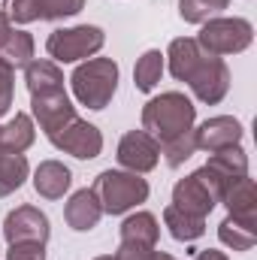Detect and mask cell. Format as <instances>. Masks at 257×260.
I'll return each mask as SVG.
<instances>
[{"label":"cell","mask_w":257,"mask_h":260,"mask_svg":"<svg viewBox=\"0 0 257 260\" xmlns=\"http://www.w3.org/2000/svg\"><path fill=\"white\" fill-rule=\"evenodd\" d=\"M194 118H197V106L182 91H164L142 106V130L151 133L160 145L194 130Z\"/></svg>","instance_id":"obj_1"},{"label":"cell","mask_w":257,"mask_h":260,"mask_svg":"<svg viewBox=\"0 0 257 260\" xmlns=\"http://www.w3.org/2000/svg\"><path fill=\"white\" fill-rule=\"evenodd\" d=\"M73 94L88 109H106L118 88V64L112 58H88L70 76Z\"/></svg>","instance_id":"obj_2"},{"label":"cell","mask_w":257,"mask_h":260,"mask_svg":"<svg viewBox=\"0 0 257 260\" xmlns=\"http://www.w3.org/2000/svg\"><path fill=\"white\" fill-rule=\"evenodd\" d=\"M91 191L100 200L103 215H124L148 200V182L127 170H103L94 179Z\"/></svg>","instance_id":"obj_3"},{"label":"cell","mask_w":257,"mask_h":260,"mask_svg":"<svg viewBox=\"0 0 257 260\" xmlns=\"http://www.w3.org/2000/svg\"><path fill=\"white\" fill-rule=\"evenodd\" d=\"M194 40L200 43L203 52H209L215 58H224V55L245 52L251 46V40H254V27L245 18H221V15H215V18L203 21L200 37H194Z\"/></svg>","instance_id":"obj_4"},{"label":"cell","mask_w":257,"mask_h":260,"mask_svg":"<svg viewBox=\"0 0 257 260\" xmlns=\"http://www.w3.org/2000/svg\"><path fill=\"white\" fill-rule=\"evenodd\" d=\"M103 43H106V34L97 24H76L64 30H52V37L46 40V52L58 64H73V61H85L97 55Z\"/></svg>","instance_id":"obj_5"},{"label":"cell","mask_w":257,"mask_h":260,"mask_svg":"<svg viewBox=\"0 0 257 260\" xmlns=\"http://www.w3.org/2000/svg\"><path fill=\"white\" fill-rule=\"evenodd\" d=\"M185 82L191 85L194 97H197L200 103L215 106V103H221V100L227 97V91H230V70H227V64H224L221 58L203 52Z\"/></svg>","instance_id":"obj_6"},{"label":"cell","mask_w":257,"mask_h":260,"mask_svg":"<svg viewBox=\"0 0 257 260\" xmlns=\"http://www.w3.org/2000/svg\"><path fill=\"white\" fill-rule=\"evenodd\" d=\"M49 142H52L58 151H67V154H73V157H79V160H94V157L103 151V133L94 127V124L82 121L79 115H76L73 121H67L61 130H55V133L49 136Z\"/></svg>","instance_id":"obj_7"},{"label":"cell","mask_w":257,"mask_h":260,"mask_svg":"<svg viewBox=\"0 0 257 260\" xmlns=\"http://www.w3.org/2000/svg\"><path fill=\"white\" fill-rule=\"evenodd\" d=\"M173 206L182 209V212H191L197 218H206L218 206V191L209 182V176H206L203 167L197 173H191V176H185V179L176 182V188H173Z\"/></svg>","instance_id":"obj_8"},{"label":"cell","mask_w":257,"mask_h":260,"mask_svg":"<svg viewBox=\"0 0 257 260\" xmlns=\"http://www.w3.org/2000/svg\"><path fill=\"white\" fill-rule=\"evenodd\" d=\"M115 157L127 173H136V176L151 173L157 167V160H160V142L145 130H127L121 136V142H118Z\"/></svg>","instance_id":"obj_9"},{"label":"cell","mask_w":257,"mask_h":260,"mask_svg":"<svg viewBox=\"0 0 257 260\" xmlns=\"http://www.w3.org/2000/svg\"><path fill=\"white\" fill-rule=\"evenodd\" d=\"M3 236L9 245L15 242H37V245H46L49 236H52V227H49V218L46 212H40L37 206H18L6 215L3 221Z\"/></svg>","instance_id":"obj_10"},{"label":"cell","mask_w":257,"mask_h":260,"mask_svg":"<svg viewBox=\"0 0 257 260\" xmlns=\"http://www.w3.org/2000/svg\"><path fill=\"white\" fill-rule=\"evenodd\" d=\"M30 112H34L37 124H40V130L46 136H52L55 130H61L67 121H73L79 115L64 88H52V91L30 94Z\"/></svg>","instance_id":"obj_11"},{"label":"cell","mask_w":257,"mask_h":260,"mask_svg":"<svg viewBox=\"0 0 257 260\" xmlns=\"http://www.w3.org/2000/svg\"><path fill=\"white\" fill-rule=\"evenodd\" d=\"M203 170H206L209 182L215 185L218 203H221V197L227 194L230 185H236L242 176H248V154L242 151V145H230V148H221V151L209 154V164Z\"/></svg>","instance_id":"obj_12"},{"label":"cell","mask_w":257,"mask_h":260,"mask_svg":"<svg viewBox=\"0 0 257 260\" xmlns=\"http://www.w3.org/2000/svg\"><path fill=\"white\" fill-rule=\"evenodd\" d=\"M245 136V127L233 118V115H215V118H206L200 127L194 130V142H197V151H221V148H230V145H239Z\"/></svg>","instance_id":"obj_13"},{"label":"cell","mask_w":257,"mask_h":260,"mask_svg":"<svg viewBox=\"0 0 257 260\" xmlns=\"http://www.w3.org/2000/svg\"><path fill=\"white\" fill-rule=\"evenodd\" d=\"M64 218H67V224H70L73 230H79V233L94 230V227L100 224V218H103V209H100V200H97V194H94L91 188L76 191V194L67 200Z\"/></svg>","instance_id":"obj_14"},{"label":"cell","mask_w":257,"mask_h":260,"mask_svg":"<svg viewBox=\"0 0 257 260\" xmlns=\"http://www.w3.org/2000/svg\"><path fill=\"white\" fill-rule=\"evenodd\" d=\"M73 185V173L61 160H43L34 173V191L46 200H61Z\"/></svg>","instance_id":"obj_15"},{"label":"cell","mask_w":257,"mask_h":260,"mask_svg":"<svg viewBox=\"0 0 257 260\" xmlns=\"http://www.w3.org/2000/svg\"><path fill=\"white\" fill-rule=\"evenodd\" d=\"M37 139L34 118L27 112H15V118L9 124L0 127V151H12V154H24Z\"/></svg>","instance_id":"obj_16"},{"label":"cell","mask_w":257,"mask_h":260,"mask_svg":"<svg viewBox=\"0 0 257 260\" xmlns=\"http://www.w3.org/2000/svg\"><path fill=\"white\" fill-rule=\"evenodd\" d=\"M157 239H160V227L151 212H133L121 221V242L157 248Z\"/></svg>","instance_id":"obj_17"},{"label":"cell","mask_w":257,"mask_h":260,"mask_svg":"<svg viewBox=\"0 0 257 260\" xmlns=\"http://www.w3.org/2000/svg\"><path fill=\"white\" fill-rule=\"evenodd\" d=\"M221 203L227 206V212L233 218H242V221H257L254 218V209H257V188H254V179L242 176L236 185L227 188V194L221 197Z\"/></svg>","instance_id":"obj_18"},{"label":"cell","mask_w":257,"mask_h":260,"mask_svg":"<svg viewBox=\"0 0 257 260\" xmlns=\"http://www.w3.org/2000/svg\"><path fill=\"white\" fill-rule=\"evenodd\" d=\"M200 55H203V49H200V43H197L194 37H179V40L170 43V49H167L164 58L170 61V73H173V79L185 82L188 73L194 70V64L200 61Z\"/></svg>","instance_id":"obj_19"},{"label":"cell","mask_w":257,"mask_h":260,"mask_svg":"<svg viewBox=\"0 0 257 260\" xmlns=\"http://www.w3.org/2000/svg\"><path fill=\"white\" fill-rule=\"evenodd\" d=\"M164 224L170 227V236L179 239V242H194V239H200L206 233V218H197L191 212H182L173 203L164 209Z\"/></svg>","instance_id":"obj_20"},{"label":"cell","mask_w":257,"mask_h":260,"mask_svg":"<svg viewBox=\"0 0 257 260\" xmlns=\"http://www.w3.org/2000/svg\"><path fill=\"white\" fill-rule=\"evenodd\" d=\"M257 221H242V218H233V215H227L224 221H221V227H218V239L227 245V248H233V251H248V248H254L257 242Z\"/></svg>","instance_id":"obj_21"},{"label":"cell","mask_w":257,"mask_h":260,"mask_svg":"<svg viewBox=\"0 0 257 260\" xmlns=\"http://www.w3.org/2000/svg\"><path fill=\"white\" fill-rule=\"evenodd\" d=\"M24 82L30 94H40V91L64 88V73L55 61H30L24 67Z\"/></svg>","instance_id":"obj_22"},{"label":"cell","mask_w":257,"mask_h":260,"mask_svg":"<svg viewBox=\"0 0 257 260\" xmlns=\"http://www.w3.org/2000/svg\"><path fill=\"white\" fill-rule=\"evenodd\" d=\"M30 167L24 154H12V151H0V197L15 194L24 179H27Z\"/></svg>","instance_id":"obj_23"},{"label":"cell","mask_w":257,"mask_h":260,"mask_svg":"<svg viewBox=\"0 0 257 260\" xmlns=\"http://www.w3.org/2000/svg\"><path fill=\"white\" fill-rule=\"evenodd\" d=\"M160 76H164V55H160V49L142 52V58L133 67V85H136L142 94H148V91L157 88Z\"/></svg>","instance_id":"obj_24"},{"label":"cell","mask_w":257,"mask_h":260,"mask_svg":"<svg viewBox=\"0 0 257 260\" xmlns=\"http://www.w3.org/2000/svg\"><path fill=\"white\" fill-rule=\"evenodd\" d=\"M0 58L12 67V70H15V67H27L34 61V37H30L27 30H12L9 40H6L3 49H0Z\"/></svg>","instance_id":"obj_25"},{"label":"cell","mask_w":257,"mask_h":260,"mask_svg":"<svg viewBox=\"0 0 257 260\" xmlns=\"http://www.w3.org/2000/svg\"><path fill=\"white\" fill-rule=\"evenodd\" d=\"M230 6V0H179V15L188 24H203L209 18H215L218 12H224Z\"/></svg>","instance_id":"obj_26"},{"label":"cell","mask_w":257,"mask_h":260,"mask_svg":"<svg viewBox=\"0 0 257 260\" xmlns=\"http://www.w3.org/2000/svg\"><path fill=\"white\" fill-rule=\"evenodd\" d=\"M194 151H197L194 130H188V133H182V136H176V139H170V142L160 145V154H164L167 167H173V170H179L188 157H194Z\"/></svg>","instance_id":"obj_27"},{"label":"cell","mask_w":257,"mask_h":260,"mask_svg":"<svg viewBox=\"0 0 257 260\" xmlns=\"http://www.w3.org/2000/svg\"><path fill=\"white\" fill-rule=\"evenodd\" d=\"M37 3V21H58L82 12L85 0H34Z\"/></svg>","instance_id":"obj_28"},{"label":"cell","mask_w":257,"mask_h":260,"mask_svg":"<svg viewBox=\"0 0 257 260\" xmlns=\"http://www.w3.org/2000/svg\"><path fill=\"white\" fill-rule=\"evenodd\" d=\"M12 97H15V70L0 58V118L9 112Z\"/></svg>","instance_id":"obj_29"},{"label":"cell","mask_w":257,"mask_h":260,"mask_svg":"<svg viewBox=\"0 0 257 260\" xmlns=\"http://www.w3.org/2000/svg\"><path fill=\"white\" fill-rule=\"evenodd\" d=\"M6 260H46V245H37V242H15V245H9Z\"/></svg>","instance_id":"obj_30"},{"label":"cell","mask_w":257,"mask_h":260,"mask_svg":"<svg viewBox=\"0 0 257 260\" xmlns=\"http://www.w3.org/2000/svg\"><path fill=\"white\" fill-rule=\"evenodd\" d=\"M157 248H148V245H133V242H121L118 251L112 254L115 260H154Z\"/></svg>","instance_id":"obj_31"},{"label":"cell","mask_w":257,"mask_h":260,"mask_svg":"<svg viewBox=\"0 0 257 260\" xmlns=\"http://www.w3.org/2000/svg\"><path fill=\"white\" fill-rule=\"evenodd\" d=\"M9 34H12V18L0 9V49H3V43L9 40Z\"/></svg>","instance_id":"obj_32"},{"label":"cell","mask_w":257,"mask_h":260,"mask_svg":"<svg viewBox=\"0 0 257 260\" xmlns=\"http://www.w3.org/2000/svg\"><path fill=\"white\" fill-rule=\"evenodd\" d=\"M194 260H230V257H227L224 251H215V248H206V251H200V254H197Z\"/></svg>","instance_id":"obj_33"},{"label":"cell","mask_w":257,"mask_h":260,"mask_svg":"<svg viewBox=\"0 0 257 260\" xmlns=\"http://www.w3.org/2000/svg\"><path fill=\"white\" fill-rule=\"evenodd\" d=\"M154 260H179V257H173V254H167V251H154Z\"/></svg>","instance_id":"obj_34"},{"label":"cell","mask_w":257,"mask_h":260,"mask_svg":"<svg viewBox=\"0 0 257 260\" xmlns=\"http://www.w3.org/2000/svg\"><path fill=\"white\" fill-rule=\"evenodd\" d=\"M94 260H115L112 254H103V257H94Z\"/></svg>","instance_id":"obj_35"}]
</instances>
